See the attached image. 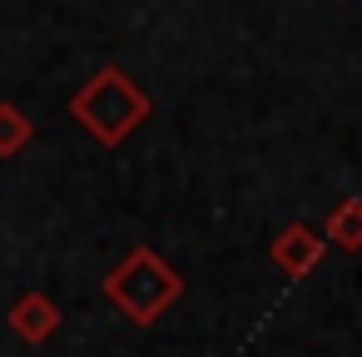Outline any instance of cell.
Masks as SVG:
<instances>
[{
  "label": "cell",
  "instance_id": "cell-1",
  "mask_svg": "<svg viewBox=\"0 0 362 357\" xmlns=\"http://www.w3.org/2000/svg\"><path fill=\"white\" fill-rule=\"evenodd\" d=\"M16 327H21L25 337H40V332L50 327V308H45V303H21V308H16Z\"/></svg>",
  "mask_w": 362,
  "mask_h": 357
},
{
  "label": "cell",
  "instance_id": "cell-2",
  "mask_svg": "<svg viewBox=\"0 0 362 357\" xmlns=\"http://www.w3.org/2000/svg\"><path fill=\"white\" fill-rule=\"evenodd\" d=\"M25 139V119L11 110V105H0V154H6V149H16Z\"/></svg>",
  "mask_w": 362,
  "mask_h": 357
}]
</instances>
